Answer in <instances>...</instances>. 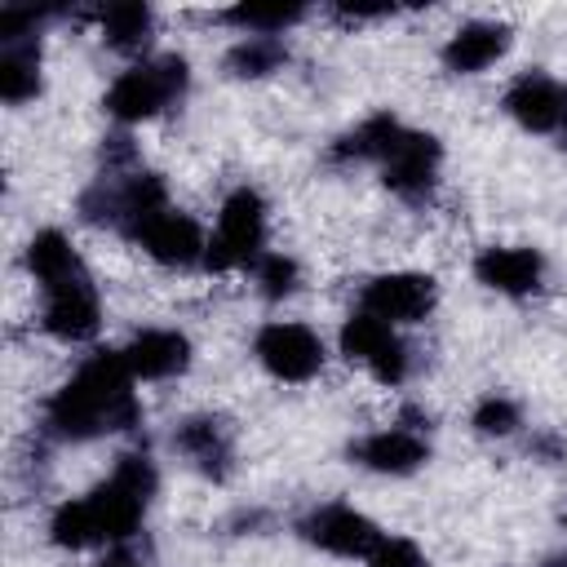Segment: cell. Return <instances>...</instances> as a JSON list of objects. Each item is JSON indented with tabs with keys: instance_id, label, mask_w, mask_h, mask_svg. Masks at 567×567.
<instances>
[{
	"instance_id": "6da1fadb",
	"label": "cell",
	"mask_w": 567,
	"mask_h": 567,
	"mask_svg": "<svg viewBox=\"0 0 567 567\" xmlns=\"http://www.w3.org/2000/svg\"><path fill=\"white\" fill-rule=\"evenodd\" d=\"M133 385L137 381H133L124 354L97 350L75 368V377L62 390H53V399L44 403V430L66 443H89L102 434L133 430L142 421V403H137Z\"/></svg>"
},
{
	"instance_id": "7a4b0ae2",
	"label": "cell",
	"mask_w": 567,
	"mask_h": 567,
	"mask_svg": "<svg viewBox=\"0 0 567 567\" xmlns=\"http://www.w3.org/2000/svg\"><path fill=\"white\" fill-rule=\"evenodd\" d=\"M155 465L142 452H124L106 483H97L89 496L66 501L49 518V536L62 549H89V545H124L137 536L146 505L155 496Z\"/></svg>"
},
{
	"instance_id": "3957f363",
	"label": "cell",
	"mask_w": 567,
	"mask_h": 567,
	"mask_svg": "<svg viewBox=\"0 0 567 567\" xmlns=\"http://www.w3.org/2000/svg\"><path fill=\"white\" fill-rule=\"evenodd\" d=\"M186 84H190L186 58L164 53V58H151V62H137V66L120 71L115 84L106 89L102 106L120 124H142V120H155L168 106H177L182 93H186Z\"/></svg>"
},
{
	"instance_id": "277c9868",
	"label": "cell",
	"mask_w": 567,
	"mask_h": 567,
	"mask_svg": "<svg viewBox=\"0 0 567 567\" xmlns=\"http://www.w3.org/2000/svg\"><path fill=\"white\" fill-rule=\"evenodd\" d=\"M266 252V199L252 186L226 195L217 213V230L208 235L204 266L208 270H252Z\"/></svg>"
},
{
	"instance_id": "5b68a950",
	"label": "cell",
	"mask_w": 567,
	"mask_h": 567,
	"mask_svg": "<svg viewBox=\"0 0 567 567\" xmlns=\"http://www.w3.org/2000/svg\"><path fill=\"white\" fill-rule=\"evenodd\" d=\"M341 354H346L350 363H363V368H368L377 381H385V385H399V381L408 377V368H412L403 337H399L385 319H377V315H368V310H354V315L341 323Z\"/></svg>"
},
{
	"instance_id": "8992f818",
	"label": "cell",
	"mask_w": 567,
	"mask_h": 567,
	"mask_svg": "<svg viewBox=\"0 0 567 567\" xmlns=\"http://www.w3.org/2000/svg\"><path fill=\"white\" fill-rule=\"evenodd\" d=\"M44 332H53L58 341L66 346H80V341H93L97 328H102V306H97V288L89 279V270H75L58 284H44Z\"/></svg>"
},
{
	"instance_id": "52a82bcc",
	"label": "cell",
	"mask_w": 567,
	"mask_h": 567,
	"mask_svg": "<svg viewBox=\"0 0 567 567\" xmlns=\"http://www.w3.org/2000/svg\"><path fill=\"white\" fill-rule=\"evenodd\" d=\"M297 532H301V540H310V545L323 549V554L363 558V563H368V558L377 554V545L385 540L381 527H377L368 514H359L354 505H341V501L310 509V514L297 523Z\"/></svg>"
},
{
	"instance_id": "ba28073f",
	"label": "cell",
	"mask_w": 567,
	"mask_h": 567,
	"mask_svg": "<svg viewBox=\"0 0 567 567\" xmlns=\"http://www.w3.org/2000/svg\"><path fill=\"white\" fill-rule=\"evenodd\" d=\"M439 164H443L439 137L416 133V128H399V137L390 142V151H385V159H381V177H385V186H390L399 199L421 204V199L434 195Z\"/></svg>"
},
{
	"instance_id": "9c48e42d",
	"label": "cell",
	"mask_w": 567,
	"mask_h": 567,
	"mask_svg": "<svg viewBox=\"0 0 567 567\" xmlns=\"http://www.w3.org/2000/svg\"><path fill=\"white\" fill-rule=\"evenodd\" d=\"M252 354L275 381H310L323 368V341L306 323H292V319L266 323L252 337Z\"/></svg>"
},
{
	"instance_id": "30bf717a",
	"label": "cell",
	"mask_w": 567,
	"mask_h": 567,
	"mask_svg": "<svg viewBox=\"0 0 567 567\" xmlns=\"http://www.w3.org/2000/svg\"><path fill=\"white\" fill-rule=\"evenodd\" d=\"M439 301V284L430 275L416 270H394V275H377L363 284L359 292V310L385 319L390 328L399 323H421Z\"/></svg>"
},
{
	"instance_id": "8fae6325",
	"label": "cell",
	"mask_w": 567,
	"mask_h": 567,
	"mask_svg": "<svg viewBox=\"0 0 567 567\" xmlns=\"http://www.w3.org/2000/svg\"><path fill=\"white\" fill-rule=\"evenodd\" d=\"M505 115L527 133H558L567 128V89L545 71H527L505 89Z\"/></svg>"
},
{
	"instance_id": "7c38bea8",
	"label": "cell",
	"mask_w": 567,
	"mask_h": 567,
	"mask_svg": "<svg viewBox=\"0 0 567 567\" xmlns=\"http://www.w3.org/2000/svg\"><path fill=\"white\" fill-rule=\"evenodd\" d=\"M173 452L199 470L204 478H226L230 474V461H235V439L226 430L221 416H186L177 430H173Z\"/></svg>"
},
{
	"instance_id": "4fadbf2b",
	"label": "cell",
	"mask_w": 567,
	"mask_h": 567,
	"mask_svg": "<svg viewBox=\"0 0 567 567\" xmlns=\"http://www.w3.org/2000/svg\"><path fill=\"white\" fill-rule=\"evenodd\" d=\"M137 244H142L159 266H177V270L199 266L204 252H208V239H204L199 221H195L190 213H177V208H164L155 221H146V226L137 230Z\"/></svg>"
},
{
	"instance_id": "5bb4252c",
	"label": "cell",
	"mask_w": 567,
	"mask_h": 567,
	"mask_svg": "<svg viewBox=\"0 0 567 567\" xmlns=\"http://www.w3.org/2000/svg\"><path fill=\"white\" fill-rule=\"evenodd\" d=\"M350 461H359L372 474H412L430 461V443L408 425H390L350 443Z\"/></svg>"
},
{
	"instance_id": "9a60e30c",
	"label": "cell",
	"mask_w": 567,
	"mask_h": 567,
	"mask_svg": "<svg viewBox=\"0 0 567 567\" xmlns=\"http://www.w3.org/2000/svg\"><path fill=\"white\" fill-rule=\"evenodd\" d=\"M474 279L505 297H527L545 279V257L536 248H483L474 257Z\"/></svg>"
},
{
	"instance_id": "2e32d148",
	"label": "cell",
	"mask_w": 567,
	"mask_h": 567,
	"mask_svg": "<svg viewBox=\"0 0 567 567\" xmlns=\"http://www.w3.org/2000/svg\"><path fill=\"white\" fill-rule=\"evenodd\" d=\"M120 354H124L133 381H168V377L186 372V363H190V341H186L182 332H173V328H146V332H137Z\"/></svg>"
},
{
	"instance_id": "e0dca14e",
	"label": "cell",
	"mask_w": 567,
	"mask_h": 567,
	"mask_svg": "<svg viewBox=\"0 0 567 567\" xmlns=\"http://www.w3.org/2000/svg\"><path fill=\"white\" fill-rule=\"evenodd\" d=\"M514 44V31L505 22H465L461 31L447 35L443 44V66L456 75H478L492 62H501Z\"/></svg>"
},
{
	"instance_id": "ac0fdd59",
	"label": "cell",
	"mask_w": 567,
	"mask_h": 567,
	"mask_svg": "<svg viewBox=\"0 0 567 567\" xmlns=\"http://www.w3.org/2000/svg\"><path fill=\"white\" fill-rule=\"evenodd\" d=\"M40 93V35L31 40H0V97L22 106Z\"/></svg>"
},
{
	"instance_id": "d6986e66",
	"label": "cell",
	"mask_w": 567,
	"mask_h": 567,
	"mask_svg": "<svg viewBox=\"0 0 567 567\" xmlns=\"http://www.w3.org/2000/svg\"><path fill=\"white\" fill-rule=\"evenodd\" d=\"M97 27H102V40L120 53H142L151 44V31H155V13L151 4H137V0H120V4H106L97 9Z\"/></svg>"
},
{
	"instance_id": "ffe728a7",
	"label": "cell",
	"mask_w": 567,
	"mask_h": 567,
	"mask_svg": "<svg viewBox=\"0 0 567 567\" xmlns=\"http://www.w3.org/2000/svg\"><path fill=\"white\" fill-rule=\"evenodd\" d=\"M27 266H31V275H35L40 288H44V284H58V279H66V275H75V270H84L80 252L71 248V239H66L62 230H40V235L27 244Z\"/></svg>"
},
{
	"instance_id": "44dd1931",
	"label": "cell",
	"mask_w": 567,
	"mask_h": 567,
	"mask_svg": "<svg viewBox=\"0 0 567 567\" xmlns=\"http://www.w3.org/2000/svg\"><path fill=\"white\" fill-rule=\"evenodd\" d=\"M288 62V49L279 35H244L239 44H230L226 53V71L235 80H261L270 71H279Z\"/></svg>"
},
{
	"instance_id": "7402d4cb",
	"label": "cell",
	"mask_w": 567,
	"mask_h": 567,
	"mask_svg": "<svg viewBox=\"0 0 567 567\" xmlns=\"http://www.w3.org/2000/svg\"><path fill=\"white\" fill-rule=\"evenodd\" d=\"M399 120L394 115H368L359 128H350L346 137H337V146H332V159H385V151H390V142L399 137Z\"/></svg>"
},
{
	"instance_id": "603a6c76",
	"label": "cell",
	"mask_w": 567,
	"mask_h": 567,
	"mask_svg": "<svg viewBox=\"0 0 567 567\" xmlns=\"http://www.w3.org/2000/svg\"><path fill=\"white\" fill-rule=\"evenodd\" d=\"M221 18L248 35H284L292 22L306 18V4H235Z\"/></svg>"
},
{
	"instance_id": "cb8c5ba5",
	"label": "cell",
	"mask_w": 567,
	"mask_h": 567,
	"mask_svg": "<svg viewBox=\"0 0 567 567\" xmlns=\"http://www.w3.org/2000/svg\"><path fill=\"white\" fill-rule=\"evenodd\" d=\"M252 279H257V288H261V297L284 301V297H292V292H297L301 270H297V261H292V257H284V252H261V261L252 266Z\"/></svg>"
},
{
	"instance_id": "d4e9b609",
	"label": "cell",
	"mask_w": 567,
	"mask_h": 567,
	"mask_svg": "<svg viewBox=\"0 0 567 567\" xmlns=\"http://www.w3.org/2000/svg\"><path fill=\"white\" fill-rule=\"evenodd\" d=\"M474 430H478L483 439H509V434L518 430V403L505 399V394L478 399V408H474Z\"/></svg>"
},
{
	"instance_id": "484cf974",
	"label": "cell",
	"mask_w": 567,
	"mask_h": 567,
	"mask_svg": "<svg viewBox=\"0 0 567 567\" xmlns=\"http://www.w3.org/2000/svg\"><path fill=\"white\" fill-rule=\"evenodd\" d=\"M368 567H425V554L403 536H385L377 545V554L368 558Z\"/></svg>"
},
{
	"instance_id": "4316f807",
	"label": "cell",
	"mask_w": 567,
	"mask_h": 567,
	"mask_svg": "<svg viewBox=\"0 0 567 567\" xmlns=\"http://www.w3.org/2000/svg\"><path fill=\"white\" fill-rule=\"evenodd\" d=\"M93 567H142V558H137L133 545L124 540V545H106V554H102Z\"/></svg>"
},
{
	"instance_id": "83f0119b",
	"label": "cell",
	"mask_w": 567,
	"mask_h": 567,
	"mask_svg": "<svg viewBox=\"0 0 567 567\" xmlns=\"http://www.w3.org/2000/svg\"><path fill=\"white\" fill-rule=\"evenodd\" d=\"M341 18H390L394 4H337Z\"/></svg>"
},
{
	"instance_id": "f1b7e54d",
	"label": "cell",
	"mask_w": 567,
	"mask_h": 567,
	"mask_svg": "<svg viewBox=\"0 0 567 567\" xmlns=\"http://www.w3.org/2000/svg\"><path fill=\"white\" fill-rule=\"evenodd\" d=\"M545 567H567V554H554V558H545Z\"/></svg>"
},
{
	"instance_id": "f546056e",
	"label": "cell",
	"mask_w": 567,
	"mask_h": 567,
	"mask_svg": "<svg viewBox=\"0 0 567 567\" xmlns=\"http://www.w3.org/2000/svg\"><path fill=\"white\" fill-rule=\"evenodd\" d=\"M563 146H567V142H563Z\"/></svg>"
}]
</instances>
